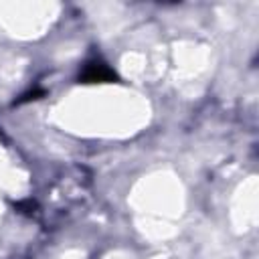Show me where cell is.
I'll return each mask as SVG.
<instances>
[{
    "mask_svg": "<svg viewBox=\"0 0 259 259\" xmlns=\"http://www.w3.org/2000/svg\"><path fill=\"white\" fill-rule=\"evenodd\" d=\"M115 73L113 69H109L107 63L99 61V59H91L83 65V69L79 71V81L81 83H111L115 81Z\"/></svg>",
    "mask_w": 259,
    "mask_h": 259,
    "instance_id": "cell-1",
    "label": "cell"
}]
</instances>
